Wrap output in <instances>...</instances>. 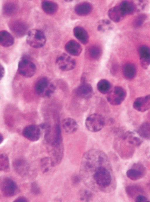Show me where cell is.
Here are the masks:
<instances>
[{
	"label": "cell",
	"instance_id": "6da1fadb",
	"mask_svg": "<svg viewBox=\"0 0 150 202\" xmlns=\"http://www.w3.org/2000/svg\"><path fill=\"white\" fill-rule=\"evenodd\" d=\"M80 176L90 188L103 191H111L112 171L107 155L98 149H91L83 155Z\"/></svg>",
	"mask_w": 150,
	"mask_h": 202
},
{
	"label": "cell",
	"instance_id": "7a4b0ae2",
	"mask_svg": "<svg viewBox=\"0 0 150 202\" xmlns=\"http://www.w3.org/2000/svg\"><path fill=\"white\" fill-rule=\"evenodd\" d=\"M36 93L39 95L43 97H49L54 92L55 86L46 77H43L39 79L35 86Z\"/></svg>",
	"mask_w": 150,
	"mask_h": 202
},
{
	"label": "cell",
	"instance_id": "3957f363",
	"mask_svg": "<svg viewBox=\"0 0 150 202\" xmlns=\"http://www.w3.org/2000/svg\"><path fill=\"white\" fill-rule=\"evenodd\" d=\"M28 44L31 47L38 48L42 47L45 45L46 39L44 33L40 30L33 29L28 33L26 38Z\"/></svg>",
	"mask_w": 150,
	"mask_h": 202
},
{
	"label": "cell",
	"instance_id": "277c9868",
	"mask_svg": "<svg viewBox=\"0 0 150 202\" xmlns=\"http://www.w3.org/2000/svg\"><path fill=\"white\" fill-rule=\"evenodd\" d=\"M105 125L104 118L101 115L93 113L89 115L86 118L85 125L87 129L92 132L100 130Z\"/></svg>",
	"mask_w": 150,
	"mask_h": 202
},
{
	"label": "cell",
	"instance_id": "5b68a950",
	"mask_svg": "<svg viewBox=\"0 0 150 202\" xmlns=\"http://www.w3.org/2000/svg\"><path fill=\"white\" fill-rule=\"evenodd\" d=\"M36 70L35 65L30 60L23 58L19 61L18 71L22 76L26 78H30L34 75Z\"/></svg>",
	"mask_w": 150,
	"mask_h": 202
},
{
	"label": "cell",
	"instance_id": "8992f818",
	"mask_svg": "<svg viewBox=\"0 0 150 202\" xmlns=\"http://www.w3.org/2000/svg\"><path fill=\"white\" fill-rule=\"evenodd\" d=\"M1 191L4 196L10 197L16 195L18 192V188L16 183L8 177L3 179L0 183Z\"/></svg>",
	"mask_w": 150,
	"mask_h": 202
},
{
	"label": "cell",
	"instance_id": "52a82bcc",
	"mask_svg": "<svg viewBox=\"0 0 150 202\" xmlns=\"http://www.w3.org/2000/svg\"><path fill=\"white\" fill-rule=\"evenodd\" d=\"M126 96L125 90L120 86H116L108 93L107 98L111 104L117 105L121 104L125 99Z\"/></svg>",
	"mask_w": 150,
	"mask_h": 202
},
{
	"label": "cell",
	"instance_id": "ba28073f",
	"mask_svg": "<svg viewBox=\"0 0 150 202\" xmlns=\"http://www.w3.org/2000/svg\"><path fill=\"white\" fill-rule=\"evenodd\" d=\"M56 63L60 69L64 71L73 69L76 64L74 59L65 53H62L59 55L56 59Z\"/></svg>",
	"mask_w": 150,
	"mask_h": 202
},
{
	"label": "cell",
	"instance_id": "9c48e42d",
	"mask_svg": "<svg viewBox=\"0 0 150 202\" xmlns=\"http://www.w3.org/2000/svg\"><path fill=\"white\" fill-rule=\"evenodd\" d=\"M41 129L39 125H30L23 130L22 135L26 138L32 142L38 140L41 134Z\"/></svg>",
	"mask_w": 150,
	"mask_h": 202
},
{
	"label": "cell",
	"instance_id": "30bf717a",
	"mask_svg": "<svg viewBox=\"0 0 150 202\" xmlns=\"http://www.w3.org/2000/svg\"><path fill=\"white\" fill-rule=\"evenodd\" d=\"M134 108L140 112L145 111L150 108V95L136 99L133 104Z\"/></svg>",
	"mask_w": 150,
	"mask_h": 202
},
{
	"label": "cell",
	"instance_id": "8fae6325",
	"mask_svg": "<svg viewBox=\"0 0 150 202\" xmlns=\"http://www.w3.org/2000/svg\"><path fill=\"white\" fill-rule=\"evenodd\" d=\"M141 66L147 69L150 65V49L145 45L140 46L138 50Z\"/></svg>",
	"mask_w": 150,
	"mask_h": 202
},
{
	"label": "cell",
	"instance_id": "7c38bea8",
	"mask_svg": "<svg viewBox=\"0 0 150 202\" xmlns=\"http://www.w3.org/2000/svg\"><path fill=\"white\" fill-rule=\"evenodd\" d=\"M13 165L15 171L19 175L25 176L28 174L29 166L25 159L22 158L17 159L13 161Z\"/></svg>",
	"mask_w": 150,
	"mask_h": 202
},
{
	"label": "cell",
	"instance_id": "4fadbf2b",
	"mask_svg": "<svg viewBox=\"0 0 150 202\" xmlns=\"http://www.w3.org/2000/svg\"><path fill=\"white\" fill-rule=\"evenodd\" d=\"M10 29L16 36L21 37L27 30V27L25 23L19 21L12 22L9 26Z\"/></svg>",
	"mask_w": 150,
	"mask_h": 202
},
{
	"label": "cell",
	"instance_id": "5bb4252c",
	"mask_svg": "<svg viewBox=\"0 0 150 202\" xmlns=\"http://www.w3.org/2000/svg\"><path fill=\"white\" fill-rule=\"evenodd\" d=\"M65 48L69 54L75 56L79 55L82 52V47L80 44L74 40H71L66 44Z\"/></svg>",
	"mask_w": 150,
	"mask_h": 202
},
{
	"label": "cell",
	"instance_id": "9a60e30c",
	"mask_svg": "<svg viewBox=\"0 0 150 202\" xmlns=\"http://www.w3.org/2000/svg\"><path fill=\"white\" fill-rule=\"evenodd\" d=\"M63 128L65 132L71 134L75 132L78 128V125L76 121L70 118L64 119L62 121Z\"/></svg>",
	"mask_w": 150,
	"mask_h": 202
},
{
	"label": "cell",
	"instance_id": "2e32d148",
	"mask_svg": "<svg viewBox=\"0 0 150 202\" xmlns=\"http://www.w3.org/2000/svg\"><path fill=\"white\" fill-rule=\"evenodd\" d=\"M93 89L91 86L88 83H83L76 89L75 93L79 96L83 98L89 97L92 94Z\"/></svg>",
	"mask_w": 150,
	"mask_h": 202
},
{
	"label": "cell",
	"instance_id": "e0dca14e",
	"mask_svg": "<svg viewBox=\"0 0 150 202\" xmlns=\"http://www.w3.org/2000/svg\"><path fill=\"white\" fill-rule=\"evenodd\" d=\"M92 10V5L89 3L84 2L77 4L74 8L76 13L80 16H85L90 13Z\"/></svg>",
	"mask_w": 150,
	"mask_h": 202
},
{
	"label": "cell",
	"instance_id": "ac0fdd59",
	"mask_svg": "<svg viewBox=\"0 0 150 202\" xmlns=\"http://www.w3.org/2000/svg\"><path fill=\"white\" fill-rule=\"evenodd\" d=\"M73 33L75 37L82 44H86L88 42V34L83 27L79 26L75 27L73 30Z\"/></svg>",
	"mask_w": 150,
	"mask_h": 202
},
{
	"label": "cell",
	"instance_id": "d6986e66",
	"mask_svg": "<svg viewBox=\"0 0 150 202\" xmlns=\"http://www.w3.org/2000/svg\"><path fill=\"white\" fill-rule=\"evenodd\" d=\"M13 36L8 32L5 30L1 31L0 33V44L4 47L11 46L14 43Z\"/></svg>",
	"mask_w": 150,
	"mask_h": 202
},
{
	"label": "cell",
	"instance_id": "ffe728a7",
	"mask_svg": "<svg viewBox=\"0 0 150 202\" xmlns=\"http://www.w3.org/2000/svg\"><path fill=\"white\" fill-rule=\"evenodd\" d=\"M41 6L44 12L49 15H52L56 13L58 7L56 3L47 0L42 1Z\"/></svg>",
	"mask_w": 150,
	"mask_h": 202
},
{
	"label": "cell",
	"instance_id": "44dd1931",
	"mask_svg": "<svg viewBox=\"0 0 150 202\" xmlns=\"http://www.w3.org/2000/svg\"><path fill=\"white\" fill-rule=\"evenodd\" d=\"M108 15L111 20L115 22L120 21L125 16L118 6L110 8L108 11Z\"/></svg>",
	"mask_w": 150,
	"mask_h": 202
},
{
	"label": "cell",
	"instance_id": "7402d4cb",
	"mask_svg": "<svg viewBox=\"0 0 150 202\" xmlns=\"http://www.w3.org/2000/svg\"><path fill=\"white\" fill-rule=\"evenodd\" d=\"M136 69L134 65L131 63L125 64L123 68V73L125 77L127 79L132 80L136 74Z\"/></svg>",
	"mask_w": 150,
	"mask_h": 202
},
{
	"label": "cell",
	"instance_id": "603a6c76",
	"mask_svg": "<svg viewBox=\"0 0 150 202\" xmlns=\"http://www.w3.org/2000/svg\"><path fill=\"white\" fill-rule=\"evenodd\" d=\"M86 52L88 57L90 59L96 60L99 58L101 55L102 51L99 46L93 45L88 48Z\"/></svg>",
	"mask_w": 150,
	"mask_h": 202
},
{
	"label": "cell",
	"instance_id": "cb8c5ba5",
	"mask_svg": "<svg viewBox=\"0 0 150 202\" xmlns=\"http://www.w3.org/2000/svg\"><path fill=\"white\" fill-rule=\"evenodd\" d=\"M118 6L125 16L127 14H132L135 10L134 5L130 1H122Z\"/></svg>",
	"mask_w": 150,
	"mask_h": 202
},
{
	"label": "cell",
	"instance_id": "d4e9b609",
	"mask_svg": "<svg viewBox=\"0 0 150 202\" xmlns=\"http://www.w3.org/2000/svg\"><path fill=\"white\" fill-rule=\"evenodd\" d=\"M17 9V6L15 3L9 2L4 4L3 10L5 14L10 16L13 15L16 12Z\"/></svg>",
	"mask_w": 150,
	"mask_h": 202
},
{
	"label": "cell",
	"instance_id": "484cf974",
	"mask_svg": "<svg viewBox=\"0 0 150 202\" xmlns=\"http://www.w3.org/2000/svg\"><path fill=\"white\" fill-rule=\"evenodd\" d=\"M109 82L105 79L99 81L97 84V88L99 91L103 94H106L109 92L110 89Z\"/></svg>",
	"mask_w": 150,
	"mask_h": 202
},
{
	"label": "cell",
	"instance_id": "4316f807",
	"mask_svg": "<svg viewBox=\"0 0 150 202\" xmlns=\"http://www.w3.org/2000/svg\"><path fill=\"white\" fill-rule=\"evenodd\" d=\"M138 133L142 137L150 139V123L146 122L143 123L139 128Z\"/></svg>",
	"mask_w": 150,
	"mask_h": 202
},
{
	"label": "cell",
	"instance_id": "83f0119b",
	"mask_svg": "<svg viewBox=\"0 0 150 202\" xmlns=\"http://www.w3.org/2000/svg\"><path fill=\"white\" fill-rule=\"evenodd\" d=\"M0 169L1 171L8 172L9 170V160L7 155L5 153L0 155Z\"/></svg>",
	"mask_w": 150,
	"mask_h": 202
},
{
	"label": "cell",
	"instance_id": "f1b7e54d",
	"mask_svg": "<svg viewBox=\"0 0 150 202\" xmlns=\"http://www.w3.org/2000/svg\"><path fill=\"white\" fill-rule=\"evenodd\" d=\"M127 177L130 179L136 180L141 178L143 176V173L139 169H130L126 172Z\"/></svg>",
	"mask_w": 150,
	"mask_h": 202
},
{
	"label": "cell",
	"instance_id": "f546056e",
	"mask_svg": "<svg viewBox=\"0 0 150 202\" xmlns=\"http://www.w3.org/2000/svg\"><path fill=\"white\" fill-rule=\"evenodd\" d=\"M40 165L43 173H46L48 172L50 168L53 167L50 157H46L42 158L40 160Z\"/></svg>",
	"mask_w": 150,
	"mask_h": 202
},
{
	"label": "cell",
	"instance_id": "4dcf8cb0",
	"mask_svg": "<svg viewBox=\"0 0 150 202\" xmlns=\"http://www.w3.org/2000/svg\"><path fill=\"white\" fill-rule=\"evenodd\" d=\"M93 194L91 192L87 190H84L80 192V198L81 200L84 201H89L92 198Z\"/></svg>",
	"mask_w": 150,
	"mask_h": 202
},
{
	"label": "cell",
	"instance_id": "1f68e13d",
	"mask_svg": "<svg viewBox=\"0 0 150 202\" xmlns=\"http://www.w3.org/2000/svg\"><path fill=\"white\" fill-rule=\"evenodd\" d=\"M111 22L108 20H103L102 21L98 26V31H104L107 29L111 28L110 26Z\"/></svg>",
	"mask_w": 150,
	"mask_h": 202
},
{
	"label": "cell",
	"instance_id": "d6a6232c",
	"mask_svg": "<svg viewBox=\"0 0 150 202\" xmlns=\"http://www.w3.org/2000/svg\"><path fill=\"white\" fill-rule=\"evenodd\" d=\"M30 190L31 192L35 195L39 194L41 191L40 187L35 182H33L31 184Z\"/></svg>",
	"mask_w": 150,
	"mask_h": 202
},
{
	"label": "cell",
	"instance_id": "836d02e7",
	"mask_svg": "<svg viewBox=\"0 0 150 202\" xmlns=\"http://www.w3.org/2000/svg\"><path fill=\"white\" fill-rule=\"evenodd\" d=\"M146 16L144 14H142L139 16L136 19L135 24L137 26H139L142 25L145 19Z\"/></svg>",
	"mask_w": 150,
	"mask_h": 202
},
{
	"label": "cell",
	"instance_id": "e575fe53",
	"mask_svg": "<svg viewBox=\"0 0 150 202\" xmlns=\"http://www.w3.org/2000/svg\"><path fill=\"white\" fill-rule=\"evenodd\" d=\"M135 201L136 202L149 201L146 197L142 195H139L137 196L136 198Z\"/></svg>",
	"mask_w": 150,
	"mask_h": 202
},
{
	"label": "cell",
	"instance_id": "d590c367",
	"mask_svg": "<svg viewBox=\"0 0 150 202\" xmlns=\"http://www.w3.org/2000/svg\"><path fill=\"white\" fill-rule=\"evenodd\" d=\"M14 202H28V199L24 196H20L16 199L14 201Z\"/></svg>",
	"mask_w": 150,
	"mask_h": 202
},
{
	"label": "cell",
	"instance_id": "8d00e7d4",
	"mask_svg": "<svg viewBox=\"0 0 150 202\" xmlns=\"http://www.w3.org/2000/svg\"><path fill=\"white\" fill-rule=\"evenodd\" d=\"M5 74V69L4 67L1 65L0 64V80H1V79L4 77Z\"/></svg>",
	"mask_w": 150,
	"mask_h": 202
},
{
	"label": "cell",
	"instance_id": "74e56055",
	"mask_svg": "<svg viewBox=\"0 0 150 202\" xmlns=\"http://www.w3.org/2000/svg\"><path fill=\"white\" fill-rule=\"evenodd\" d=\"M78 176L77 175H75L74 176L73 179V181L74 183L75 184L79 182V181H80V179H81V176L78 177Z\"/></svg>",
	"mask_w": 150,
	"mask_h": 202
},
{
	"label": "cell",
	"instance_id": "f35d334b",
	"mask_svg": "<svg viewBox=\"0 0 150 202\" xmlns=\"http://www.w3.org/2000/svg\"><path fill=\"white\" fill-rule=\"evenodd\" d=\"M4 140V138L2 135L0 133V143L1 144Z\"/></svg>",
	"mask_w": 150,
	"mask_h": 202
}]
</instances>
